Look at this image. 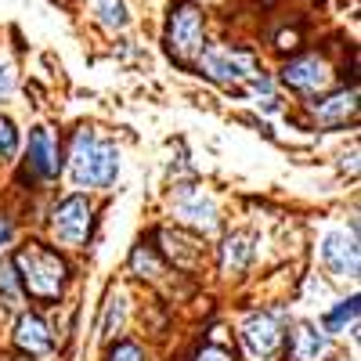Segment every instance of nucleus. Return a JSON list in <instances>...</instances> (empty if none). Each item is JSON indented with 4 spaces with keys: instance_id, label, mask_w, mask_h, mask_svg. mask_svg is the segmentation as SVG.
Listing matches in <instances>:
<instances>
[{
    "instance_id": "nucleus-14",
    "label": "nucleus",
    "mask_w": 361,
    "mask_h": 361,
    "mask_svg": "<svg viewBox=\"0 0 361 361\" xmlns=\"http://www.w3.org/2000/svg\"><path fill=\"white\" fill-rule=\"evenodd\" d=\"M293 361H318L325 354V333H318V329L311 322H300L296 333H293Z\"/></svg>"
},
{
    "instance_id": "nucleus-24",
    "label": "nucleus",
    "mask_w": 361,
    "mask_h": 361,
    "mask_svg": "<svg viewBox=\"0 0 361 361\" xmlns=\"http://www.w3.org/2000/svg\"><path fill=\"white\" fill-rule=\"evenodd\" d=\"M15 90V69L11 66H0V102Z\"/></svg>"
},
{
    "instance_id": "nucleus-11",
    "label": "nucleus",
    "mask_w": 361,
    "mask_h": 361,
    "mask_svg": "<svg viewBox=\"0 0 361 361\" xmlns=\"http://www.w3.org/2000/svg\"><path fill=\"white\" fill-rule=\"evenodd\" d=\"M311 116H314L318 127H343L347 119L357 116V90L350 87V90H336V94L322 98Z\"/></svg>"
},
{
    "instance_id": "nucleus-21",
    "label": "nucleus",
    "mask_w": 361,
    "mask_h": 361,
    "mask_svg": "<svg viewBox=\"0 0 361 361\" xmlns=\"http://www.w3.org/2000/svg\"><path fill=\"white\" fill-rule=\"evenodd\" d=\"M18 152V130L11 119H0V163H8Z\"/></svg>"
},
{
    "instance_id": "nucleus-8",
    "label": "nucleus",
    "mask_w": 361,
    "mask_h": 361,
    "mask_svg": "<svg viewBox=\"0 0 361 361\" xmlns=\"http://www.w3.org/2000/svg\"><path fill=\"white\" fill-rule=\"evenodd\" d=\"M322 260L336 279H357V267H361L357 238L347 235V231H329L325 243H322Z\"/></svg>"
},
{
    "instance_id": "nucleus-10",
    "label": "nucleus",
    "mask_w": 361,
    "mask_h": 361,
    "mask_svg": "<svg viewBox=\"0 0 361 361\" xmlns=\"http://www.w3.org/2000/svg\"><path fill=\"white\" fill-rule=\"evenodd\" d=\"M159 246H163V253L173 260V267H185V271H199L202 260H206V246L199 243V238H192L188 231H170V228H163V231H159Z\"/></svg>"
},
{
    "instance_id": "nucleus-22",
    "label": "nucleus",
    "mask_w": 361,
    "mask_h": 361,
    "mask_svg": "<svg viewBox=\"0 0 361 361\" xmlns=\"http://www.w3.org/2000/svg\"><path fill=\"white\" fill-rule=\"evenodd\" d=\"M109 361H145V350L137 343H116L109 350Z\"/></svg>"
},
{
    "instance_id": "nucleus-15",
    "label": "nucleus",
    "mask_w": 361,
    "mask_h": 361,
    "mask_svg": "<svg viewBox=\"0 0 361 361\" xmlns=\"http://www.w3.org/2000/svg\"><path fill=\"white\" fill-rule=\"evenodd\" d=\"M253 235H231L224 243V271L228 275H238V271H246L250 260H253Z\"/></svg>"
},
{
    "instance_id": "nucleus-5",
    "label": "nucleus",
    "mask_w": 361,
    "mask_h": 361,
    "mask_svg": "<svg viewBox=\"0 0 361 361\" xmlns=\"http://www.w3.org/2000/svg\"><path fill=\"white\" fill-rule=\"evenodd\" d=\"M199 73L209 76L214 83H224V87H235L243 80H257L253 66L246 62V54H238L231 47H206L199 54Z\"/></svg>"
},
{
    "instance_id": "nucleus-23",
    "label": "nucleus",
    "mask_w": 361,
    "mask_h": 361,
    "mask_svg": "<svg viewBox=\"0 0 361 361\" xmlns=\"http://www.w3.org/2000/svg\"><path fill=\"white\" fill-rule=\"evenodd\" d=\"M195 361H235V354H231L228 347H221V343H206V347L195 354Z\"/></svg>"
},
{
    "instance_id": "nucleus-1",
    "label": "nucleus",
    "mask_w": 361,
    "mask_h": 361,
    "mask_svg": "<svg viewBox=\"0 0 361 361\" xmlns=\"http://www.w3.org/2000/svg\"><path fill=\"white\" fill-rule=\"evenodd\" d=\"M15 271L22 279V289L40 304H51L66 289V260L40 243H25L15 253Z\"/></svg>"
},
{
    "instance_id": "nucleus-20",
    "label": "nucleus",
    "mask_w": 361,
    "mask_h": 361,
    "mask_svg": "<svg viewBox=\"0 0 361 361\" xmlns=\"http://www.w3.org/2000/svg\"><path fill=\"white\" fill-rule=\"evenodd\" d=\"M130 267L137 271L141 279H145V271H148V279H156V275H163V267H159L156 253L148 250V246H137V250H134V257H130Z\"/></svg>"
},
{
    "instance_id": "nucleus-12",
    "label": "nucleus",
    "mask_w": 361,
    "mask_h": 361,
    "mask_svg": "<svg viewBox=\"0 0 361 361\" xmlns=\"http://www.w3.org/2000/svg\"><path fill=\"white\" fill-rule=\"evenodd\" d=\"M15 343L25 357H40L51 350V329L40 314H22L15 325Z\"/></svg>"
},
{
    "instance_id": "nucleus-17",
    "label": "nucleus",
    "mask_w": 361,
    "mask_h": 361,
    "mask_svg": "<svg viewBox=\"0 0 361 361\" xmlns=\"http://www.w3.org/2000/svg\"><path fill=\"white\" fill-rule=\"evenodd\" d=\"M98 18H102L109 29H127V22H130L123 0H98Z\"/></svg>"
},
{
    "instance_id": "nucleus-9",
    "label": "nucleus",
    "mask_w": 361,
    "mask_h": 361,
    "mask_svg": "<svg viewBox=\"0 0 361 361\" xmlns=\"http://www.w3.org/2000/svg\"><path fill=\"white\" fill-rule=\"evenodd\" d=\"M173 209H177L180 221L192 224V228H199L202 235L217 231V202L209 199V195H202V192H195V188H180Z\"/></svg>"
},
{
    "instance_id": "nucleus-4",
    "label": "nucleus",
    "mask_w": 361,
    "mask_h": 361,
    "mask_svg": "<svg viewBox=\"0 0 361 361\" xmlns=\"http://www.w3.org/2000/svg\"><path fill=\"white\" fill-rule=\"evenodd\" d=\"M51 231L62 246H83L90 235V202L83 195H69L66 202L54 206Z\"/></svg>"
},
{
    "instance_id": "nucleus-26",
    "label": "nucleus",
    "mask_w": 361,
    "mask_h": 361,
    "mask_svg": "<svg viewBox=\"0 0 361 361\" xmlns=\"http://www.w3.org/2000/svg\"><path fill=\"white\" fill-rule=\"evenodd\" d=\"M0 361H29V357H0Z\"/></svg>"
},
{
    "instance_id": "nucleus-19",
    "label": "nucleus",
    "mask_w": 361,
    "mask_h": 361,
    "mask_svg": "<svg viewBox=\"0 0 361 361\" xmlns=\"http://www.w3.org/2000/svg\"><path fill=\"white\" fill-rule=\"evenodd\" d=\"M0 296H4L8 304H18V296H22L18 271H15V264H8V260H0Z\"/></svg>"
},
{
    "instance_id": "nucleus-6",
    "label": "nucleus",
    "mask_w": 361,
    "mask_h": 361,
    "mask_svg": "<svg viewBox=\"0 0 361 361\" xmlns=\"http://www.w3.org/2000/svg\"><path fill=\"white\" fill-rule=\"evenodd\" d=\"M282 83L293 87L296 94H325L329 83H333V69H329L325 58L307 54V58H296L282 69Z\"/></svg>"
},
{
    "instance_id": "nucleus-2",
    "label": "nucleus",
    "mask_w": 361,
    "mask_h": 361,
    "mask_svg": "<svg viewBox=\"0 0 361 361\" xmlns=\"http://www.w3.org/2000/svg\"><path fill=\"white\" fill-rule=\"evenodd\" d=\"M69 163H73V180L80 188H109L119 170V152L116 145L102 141L94 130H76Z\"/></svg>"
},
{
    "instance_id": "nucleus-13",
    "label": "nucleus",
    "mask_w": 361,
    "mask_h": 361,
    "mask_svg": "<svg viewBox=\"0 0 361 361\" xmlns=\"http://www.w3.org/2000/svg\"><path fill=\"white\" fill-rule=\"evenodd\" d=\"M29 173L33 177H54L58 173V148H54L47 127L33 130V137H29Z\"/></svg>"
},
{
    "instance_id": "nucleus-7",
    "label": "nucleus",
    "mask_w": 361,
    "mask_h": 361,
    "mask_svg": "<svg viewBox=\"0 0 361 361\" xmlns=\"http://www.w3.org/2000/svg\"><path fill=\"white\" fill-rule=\"evenodd\" d=\"M243 343L250 347V354L257 357H275L279 347H282V325L275 314L267 311H257L243 322Z\"/></svg>"
},
{
    "instance_id": "nucleus-3",
    "label": "nucleus",
    "mask_w": 361,
    "mask_h": 361,
    "mask_svg": "<svg viewBox=\"0 0 361 361\" xmlns=\"http://www.w3.org/2000/svg\"><path fill=\"white\" fill-rule=\"evenodd\" d=\"M166 51L177 66H195L206 51V22L195 4H177L166 18Z\"/></svg>"
},
{
    "instance_id": "nucleus-25",
    "label": "nucleus",
    "mask_w": 361,
    "mask_h": 361,
    "mask_svg": "<svg viewBox=\"0 0 361 361\" xmlns=\"http://www.w3.org/2000/svg\"><path fill=\"white\" fill-rule=\"evenodd\" d=\"M8 238H11V221H8V217H0V246H4Z\"/></svg>"
},
{
    "instance_id": "nucleus-16",
    "label": "nucleus",
    "mask_w": 361,
    "mask_h": 361,
    "mask_svg": "<svg viewBox=\"0 0 361 361\" xmlns=\"http://www.w3.org/2000/svg\"><path fill=\"white\" fill-rule=\"evenodd\" d=\"M357 325V296L343 300L336 311L325 314V333H343V329H354Z\"/></svg>"
},
{
    "instance_id": "nucleus-18",
    "label": "nucleus",
    "mask_w": 361,
    "mask_h": 361,
    "mask_svg": "<svg viewBox=\"0 0 361 361\" xmlns=\"http://www.w3.org/2000/svg\"><path fill=\"white\" fill-rule=\"evenodd\" d=\"M123 318H127V300L112 296V304L105 311V322H102V336H116L119 329H123Z\"/></svg>"
}]
</instances>
